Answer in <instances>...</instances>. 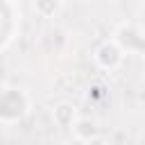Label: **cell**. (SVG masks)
Returning <instances> with one entry per match:
<instances>
[{
    "label": "cell",
    "mask_w": 145,
    "mask_h": 145,
    "mask_svg": "<svg viewBox=\"0 0 145 145\" xmlns=\"http://www.w3.org/2000/svg\"><path fill=\"white\" fill-rule=\"evenodd\" d=\"M29 111V97L23 88L18 86H2L0 93V122L2 125H14L23 120Z\"/></svg>",
    "instance_id": "obj_1"
},
{
    "label": "cell",
    "mask_w": 145,
    "mask_h": 145,
    "mask_svg": "<svg viewBox=\"0 0 145 145\" xmlns=\"http://www.w3.org/2000/svg\"><path fill=\"white\" fill-rule=\"evenodd\" d=\"M0 48L2 52H7L20 32V7L16 0H0Z\"/></svg>",
    "instance_id": "obj_2"
},
{
    "label": "cell",
    "mask_w": 145,
    "mask_h": 145,
    "mask_svg": "<svg viewBox=\"0 0 145 145\" xmlns=\"http://www.w3.org/2000/svg\"><path fill=\"white\" fill-rule=\"evenodd\" d=\"M122 48H120V43L118 41H106V43H102L97 50H95V61L102 66V68H106V70H113L116 66H120V61H122Z\"/></svg>",
    "instance_id": "obj_3"
},
{
    "label": "cell",
    "mask_w": 145,
    "mask_h": 145,
    "mask_svg": "<svg viewBox=\"0 0 145 145\" xmlns=\"http://www.w3.org/2000/svg\"><path fill=\"white\" fill-rule=\"evenodd\" d=\"M59 7H61L59 0H34V9H36V14L43 16V18L54 16V14L59 11Z\"/></svg>",
    "instance_id": "obj_4"
},
{
    "label": "cell",
    "mask_w": 145,
    "mask_h": 145,
    "mask_svg": "<svg viewBox=\"0 0 145 145\" xmlns=\"http://www.w3.org/2000/svg\"><path fill=\"white\" fill-rule=\"evenodd\" d=\"M52 116H54V120H57L61 127L72 125V118H75V113H72V106H70V104H59V106L52 111Z\"/></svg>",
    "instance_id": "obj_5"
}]
</instances>
